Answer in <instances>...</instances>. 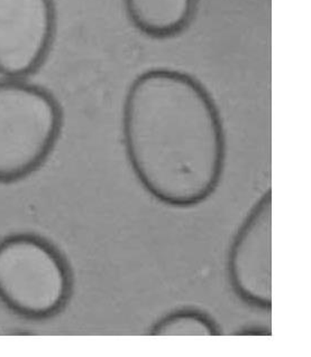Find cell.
Here are the masks:
<instances>
[{
	"label": "cell",
	"instance_id": "6da1fadb",
	"mask_svg": "<svg viewBox=\"0 0 311 357\" xmlns=\"http://www.w3.org/2000/svg\"><path fill=\"white\" fill-rule=\"evenodd\" d=\"M122 128L131 172L157 203L187 210L214 195L225 167V131L198 81L171 70L142 74L126 94Z\"/></svg>",
	"mask_w": 311,
	"mask_h": 357
},
{
	"label": "cell",
	"instance_id": "7a4b0ae2",
	"mask_svg": "<svg viewBox=\"0 0 311 357\" xmlns=\"http://www.w3.org/2000/svg\"><path fill=\"white\" fill-rule=\"evenodd\" d=\"M73 273L66 257L46 238L20 233L0 241V301L29 319H48L66 308Z\"/></svg>",
	"mask_w": 311,
	"mask_h": 357
},
{
	"label": "cell",
	"instance_id": "3957f363",
	"mask_svg": "<svg viewBox=\"0 0 311 357\" xmlns=\"http://www.w3.org/2000/svg\"><path fill=\"white\" fill-rule=\"evenodd\" d=\"M60 105L20 79L0 81V183L17 182L49 158L62 129Z\"/></svg>",
	"mask_w": 311,
	"mask_h": 357
},
{
	"label": "cell",
	"instance_id": "277c9868",
	"mask_svg": "<svg viewBox=\"0 0 311 357\" xmlns=\"http://www.w3.org/2000/svg\"><path fill=\"white\" fill-rule=\"evenodd\" d=\"M226 275L238 301L262 312L272 309V190L252 205L226 255Z\"/></svg>",
	"mask_w": 311,
	"mask_h": 357
},
{
	"label": "cell",
	"instance_id": "5b68a950",
	"mask_svg": "<svg viewBox=\"0 0 311 357\" xmlns=\"http://www.w3.org/2000/svg\"><path fill=\"white\" fill-rule=\"evenodd\" d=\"M55 31L53 0H0V74L22 79L38 71Z\"/></svg>",
	"mask_w": 311,
	"mask_h": 357
},
{
	"label": "cell",
	"instance_id": "8992f818",
	"mask_svg": "<svg viewBox=\"0 0 311 357\" xmlns=\"http://www.w3.org/2000/svg\"><path fill=\"white\" fill-rule=\"evenodd\" d=\"M133 23L147 35L172 36L191 20L194 0H125Z\"/></svg>",
	"mask_w": 311,
	"mask_h": 357
},
{
	"label": "cell",
	"instance_id": "52a82bcc",
	"mask_svg": "<svg viewBox=\"0 0 311 357\" xmlns=\"http://www.w3.org/2000/svg\"><path fill=\"white\" fill-rule=\"evenodd\" d=\"M150 336H222L223 328L209 312L183 306L163 314L147 331Z\"/></svg>",
	"mask_w": 311,
	"mask_h": 357
}]
</instances>
